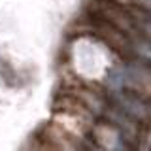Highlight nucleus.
Listing matches in <instances>:
<instances>
[{
	"instance_id": "f257e3e1",
	"label": "nucleus",
	"mask_w": 151,
	"mask_h": 151,
	"mask_svg": "<svg viewBox=\"0 0 151 151\" xmlns=\"http://www.w3.org/2000/svg\"><path fill=\"white\" fill-rule=\"evenodd\" d=\"M104 85H106L108 91H121V89L127 87V66H125V63L108 70Z\"/></svg>"
}]
</instances>
